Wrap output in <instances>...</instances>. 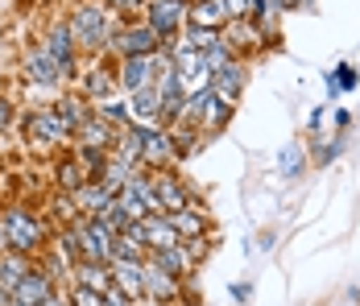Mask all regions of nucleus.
Instances as JSON below:
<instances>
[{"instance_id":"f257e3e1","label":"nucleus","mask_w":360,"mask_h":306,"mask_svg":"<svg viewBox=\"0 0 360 306\" xmlns=\"http://www.w3.org/2000/svg\"><path fill=\"white\" fill-rule=\"evenodd\" d=\"M67 25L75 34L79 54H108L112 34L124 25V17H116L104 0H79L71 8V17H67Z\"/></svg>"},{"instance_id":"f03ea898","label":"nucleus","mask_w":360,"mask_h":306,"mask_svg":"<svg viewBox=\"0 0 360 306\" xmlns=\"http://www.w3.org/2000/svg\"><path fill=\"white\" fill-rule=\"evenodd\" d=\"M0 228H4L13 253H25V257H34V261L46 253V240L54 236L50 219H46L41 211H34V207H25V203H4L0 207Z\"/></svg>"},{"instance_id":"7ed1b4c3","label":"nucleus","mask_w":360,"mask_h":306,"mask_svg":"<svg viewBox=\"0 0 360 306\" xmlns=\"http://www.w3.org/2000/svg\"><path fill=\"white\" fill-rule=\"evenodd\" d=\"M21 136H25V145L30 149H71L75 145V133L58 120V112L50 108V103H41V108H30L25 116H21Z\"/></svg>"},{"instance_id":"20e7f679","label":"nucleus","mask_w":360,"mask_h":306,"mask_svg":"<svg viewBox=\"0 0 360 306\" xmlns=\"http://www.w3.org/2000/svg\"><path fill=\"white\" fill-rule=\"evenodd\" d=\"M162 50H166V42L158 37V30L149 21H124L112 34V46H108V54H116V58H153Z\"/></svg>"},{"instance_id":"39448f33","label":"nucleus","mask_w":360,"mask_h":306,"mask_svg":"<svg viewBox=\"0 0 360 306\" xmlns=\"http://www.w3.org/2000/svg\"><path fill=\"white\" fill-rule=\"evenodd\" d=\"M145 21L158 30L162 42H174L186 30V21H191V0H149Z\"/></svg>"},{"instance_id":"423d86ee","label":"nucleus","mask_w":360,"mask_h":306,"mask_svg":"<svg viewBox=\"0 0 360 306\" xmlns=\"http://www.w3.org/2000/svg\"><path fill=\"white\" fill-rule=\"evenodd\" d=\"M21 75L30 87H67V75H63V63L54 54H46L41 46L25 50V63H21Z\"/></svg>"},{"instance_id":"0eeeda50","label":"nucleus","mask_w":360,"mask_h":306,"mask_svg":"<svg viewBox=\"0 0 360 306\" xmlns=\"http://www.w3.org/2000/svg\"><path fill=\"white\" fill-rule=\"evenodd\" d=\"M79 244H83V261H100V265H112V248H116V236L96 219V215H83L79 224Z\"/></svg>"},{"instance_id":"6e6552de","label":"nucleus","mask_w":360,"mask_h":306,"mask_svg":"<svg viewBox=\"0 0 360 306\" xmlns=\"http://www.w3.org/2000/svg\"><path fill=\"white\" fill-rule=\"evenodd\" d=\"M153 195H158V211H162V215L195 207V203H191V186L182 182L179 174H170V170H158V174H153Z\"/></svg>"},{"instance_id":"1a4fd4ad","label":"nucleus","mask_w":360,"mask_h":306,"mask_svg":"<svg viewBox=\"0 0 360 306\" xmlns=\"http://www.w3.org/2000/svg\"><path fill=\"white\" fill-rule=\"evenodd\" d=\"M179 294H182L179 277H174V273H166L153 257H145V298H149V302H158V306H170V302H179Z\"/></svg>"},{"instance_id":"9d476101","label":"nucleus","mask_w":360,"mask_h":306,"mask_svg":"<svg viewBox=\"0 0 360 306\" xmlns=\"http://www.w3.org/2000/svg\"><path fill=\"white\" fill-rule=\"evenodd\" d=\"M153 79H158V54L153 58H120V67H116V83L124 96H137L141 87H153Z\"/></svg>"},{"instance_id":"9b49d317","label":"nucleus","mask_w":360,"mask_h":306,"mask_svg":"<svg viewBox=\"0 0 360 306\" xmlns=\"http://www.w3.org/2000/svg\"><path fill=\"white\" fill-rule=\"evenodd\" d=\"M145 149H141V170H166L170 162H174V136H170V129H149L145 125Z\"/></svg>"},{"instance_id":"f8f14e48","label":"nucleus","mask_w":360,"mask_h":306,"mask_svg":"<svg viewBox=\"0 0 360 306\" xmlns=\"http://www.w3.org/2000/svg\"><path fill=\"white\" fill-rule=\"evenodd\" d=\"M116 91H120L116 70H108L104 63H91V67L83 70V79H79V96L87 103H104V100H112Z\"/></svg>"},{"instance_id":"ddd939ff","label":"nucleus","mask_w":360,"mask_h":306,"mask_svg":"<svg viewBox=\"0 0 360 306\" xmlns=\"http://www.w3.org/2000/svg\"><path fill=\"white\" fill-rule=\"evenodd\" d=\"M41 50H46V54H54L63 67H67V63H75V58H83V54H79V46H75V34H71V25H67V17H63V21H54V25L46 30V37H41Z\"/></svg>"},{"instance_id":"4468645a","label":"nucleus","mask_w":360,"mask_h":306,"mask_svg":"<svg viewBox=\"0 0 360 306\" xmlns=\"http://www.w3.org/2000/svg\"><path fill=\"white\" fill-rule=\"evenodd\" d=\"M232 21V13H228V0H195L191 4V21L186 25H195V30H212V34H224V25Z\"/></svg>"},{"instance_id":"2eb2a0df","label":"nucleus","mask_w":360,"mask_h":306,"mask_svg":"<svg viewBox=\"0 0 360 306\" xmlns=\"http://www.w3.org/2000/svg\"><path fill=\"white\" fill-rule=\"evenodd\" d=\"M219 37L228 42V50H232V54H245V50H257V46L265 42L252 17H232V21L224 25V34H219Z\"/></svg>"},{"instance_id":"dca6fc26","label":"nucleus","mask_w":360,"mask_h":306,"mask_svg":"<svg viewBox=\"0 0 360 306\" xmlns=\"http://www.w3.org/2000/svg\"><path fill=\"white\" fill-rule=\"evenodd\" d=\"M112 286L133 302H145V261H112Z\"/></svg>"},{"instance_id":"f3484780","label":"nucleus","mask_w":360,"mask_h":306,"mask_svg":"<svg viewBox=\"0 0 360 306\" xmlns=\"http://www.w3.org/2000/svg\"><path fill=\"white\" fill-rule=\"evenodd\" d=\"M141 232H145V248H149V253H162V248H174V244H182L179 232L170 228V219H166L162 211L145 215V219H141Z\"/></svg>"},{"instance_id":"a211bd4d","label":"nucleus","mask_w":360,"mask_h":306,"mask_svg":"<svg viewBox=\"0 0 360 306\" xmlns=\"http://www.w3.org/2000/svg\"><path fill=\"white\" fill-rule=\"evenodd\" d=\"M245 87H249V67H245L240 58H236L232 67H224L216 79H212V91H216L219 100H228V103L240 100V91H245Z\"/></svg>"},{"instance_id":"6ab92c4d","label":"nucleus","mask_w":360,"mask_h":306,"mask_svg":"<svg viewBox=\"0 0 360 306\" xmlns=\"http://www.w3.org/2000/svg\"><path fill=\"white\" fill-rule=\"evenodd\" d=\"M34 269H37L34 257H25V253H13V248H8V253H0V286H4L8 294H13V290H17V286H21V281H25Z\"/></svg>"},{"instance_id":"aec40b11","label":"nucleus","mask_w":360,"mask_h":306,"mask_svg":"<svg viewBox=\"0 0 360 306\" xmlns=\"http://www.w3.org/2000/svg\"><path fill=\"white\" fill-rule=\"evenodd\" d=\"M116 133L120 129H112L108 120H100L96 112L79 125V133H75V145H91V149H108L112 153V145H116Z\"/></svg>"},{"instance_id":"412c9836","label":"nucleus","mask_w":360,"mask_h":306,"mask_svg":"<svg viewBox=\"0 0 360 306\" xmlns=\"http://www.w3.org/2000/svg\"><path fill=\"white\" fill-rule=\"evenodd\" d=\"M87 182H91V178H87V170L75 162L71 149L54 158V191H67V195H75V191H79V186H87Z\"/></svg>"},{"instance_id":"4be33fe9","label":"nucleus","mask_w":360,"mask_h":306,"mask_svg":"<svg viewBox=\"0 0 360 306\" xmlns=\"http://www.w3.org/2000/svg\"><path fill=\"white\" fill-rule=\"evenodd\" d=\"M145 125H129L116 133V145H112V158L124 162V166H141V149H145Z\"/></svg>"},{"instance_id":"5701e85b","label":"nucleus","mask_w":360,"mask_h":306,"mask_svg":"<svg viewBox=\"0 0 360 306\" xmlns=\"http://www.w3.org/2000/svg\"><path fill=\"white\" fill-rule=\"evenodd\" d=\"M71 281H75V286H87V290L108 294V290H112V265H100V261H79V265H71Z\"/></svg>"},{"instance_id":"b1692460","label":"nucleus","mask_w":360,"mask_h":306,"mask_svg":"<svg viewBox=\"0 0 360 306\" xmlns=\"http://www.w3.org/2000/svg\"><path fill=\"white\" fill-rule=\"evenodd\" d=\"M54 290H58V286H54V281H50L41 269H34L25 281H21V286H17V290H13V298H17V302H25V306H41L50 294H54Z\"/></svg>"},{"instance_id":"393cba45","label":"nucleus","mask_w":360,"mask_h":306,"mask_svg":"<svg viewBox=\"0 0 360 306\" xmlns=\"http://www.w3.org/2000/svg\"><path fill=\"white\" fill-rule=\"evenodd\" d=\"M158 265L166 273H174V277H195V257H191V248L186 244H174V248H162V253H149Z\"/></svg>"},{"instance_id":"a878e982","label":"nucleus","mask_w":360,"mask_h":306,"mask_svg":"<svg viewBox=\"0 0 360 306\" xmlns=\"http://www.w3.org/2000/svg\"><path fill=\"white\" fill-rule=\"evenodd\" d=\"M166 219H170V228L179 232V240H199V236H207V215H203L199 207H186V211H170Z\"/></svg>"},{"instance_id":"bb28decb","label":"nucleus","mask_w":360,"mask_h":306,"mask_svg":"<svg viewBox=\"0 0 360 306\" xmlns=\"http://www.w3.org/2000/svg\"><path fill=\"white\" fill-rule=\"evenodd\" d=\"M50 108L58 112V120H63V125H67L71 133H79V125H83V120H87V116L96 112L91 103L83 100V96H58V100L50 103Z\"/></svg>"},{"instance_id":"cd10ccee","label":"nucleus","mask_w":360,"mask_h":306,"mask_svg":"<svg viewBox=\"0 0 360 306\" xmlns=\"http://www.w3.org/2000/svg\"><path fill=\"white\" fill-rule=\"evenodd\" d=\"M228 120H232V103L219 100L216 91H212V100H207V108H203V120H199V133L216 136V133L228 129Z\"/></svg>"},{"instance_id":"c85d7f7f","label":"nucleus","mask_w":360,"mask_h":306,"mask_svg":"<svg viewBox=\"0 0 360 306\" xmlns=\"http://www.w3.org/2000/svg\"><path fill=\"white\" fill-rule=\"evenodd\" d=\"M75 203H79V215H100L104 207H112V195L100 182H87V186L75 191Z\"/></svg>"},{"instance_id":"c756f323","label":"nucleus","mask_w":360,"mask_h":306,"mask_svg":"<svg viewBox=\"0 0 360 306\" xmlns=\"http://www.w3.org/2000/svg\"><path fill=\"white\" fill-rule=\"evenodd\" d=\"M96 108V116L100 120H108L112 129H129V125H137V116H133V108H129V100H104V103H91Z\"/></svg>"},{"instance_id":"7c9ffc66","label":"nucleus","mask_w":360,"mask_h":306,"mask_svg":"<svg viewBox=\"0 0 360 306\" xmlns=\"http://www.w3.org/2000/svg\"><path fill=\"white\" fill-rule=\"evenodd\" d=\"M50 219H54L58 228H71V224H79L83 215H79L75 195H67V191H54V195H50Z\"/></svg>"},{"instance_id":"2f4dec72","label":"nucleus","mask_w":360,"mask_h":306,"mask_svg":"<svg viewBox=\"0 0 360 306\" xmlns=\"http://www.w3.org/2000/svg\"><path fill=\"white\" fill-rule=\"evenodd\" d=\"M302 170H307V149H302V141L282 145V153H278V174H282V178H298Z\"/></svg>"},{"instance_id":"473e14b6","label":"nucleus","mask_w":360,"mask_h":306,"mask_svg":"<svg viewBox=\"0 0 360 306\" xmlns=\"http://www.w3.org/2000/svg\"><path fill=\"white\" fill-rule=\"evenodd\" d=\"M133 170H137V166H124V162H116V158L108 153V166H104V174H100L96 182H100V186L108 191L112 199H116V195H120V186H124V182L133 178Z\"/></svg>"},{"instance_id":"72a5a7b5","label":"nucleus","mask_w":360,"mask_h":306,"mask_svg":"<svg viewBox=\"0 0 360 306\" xmlns=\"http://www.w3.org/2000/svg\"><path fill=\"white\" fill-rule=\"evenodd\" d=\"M71 153H75V162L87 170V178L96 182L100 174H104V166H108V149H91V145H71Z\"/></svg>"},{"instance_id":"f704fd0d","label":"nucleus","mask_w":360,"mask_h":306,"mask_svg":"<svg viewBox=\"0 0 360 306\" xmlns=\"http://www.w3.org/2000/svg\"><path fill=\"white\" fill-rule=\"evenodd\" d=\"M37 269H41L50 281H54V286H58V281H67V277H71V261H67L58 248H46V253L37 257Z\"/></svg>"},{"instance_id":"c9c22d12","label":"nucleus","mask_w":360,"mask_h":306,"mask_svg":"<svg viewBox=\"0 0 360 306\" xmlns=\"http://www.w3.org/2000/svg\"><path fill=\"white\" fill-rule=\"evenodd\" d=\"M203 58H207V67H212V75H219L224 67H232V63H236V54L228 50V42H224V37H219L216 46H207V50H203Z\"/></svg>"},{"instance_id":"e433bc0d","label":"nucleus","mask_w":360,"mask_h":306,"mask_svg":"<svg viewBox=\"0 0 360 306\" xmlns=\"http://www.w3.org/2000/svg\"><path fill=\"white\" fill-rule=\"evenodd\" d=\"M67 298H71V306H104V294L100 290H87V286H75L67 290Z\"/></svg>"},{"instance_id":"4c0bfd02","label":"nucleus","mask_w":360,"mask_h":306,"mask_svg":"<svg viewBox=\"0 0 360 306\" xmlns=\"http://www.w3.org/2000/svg\"><path fill=\"white\" fill-rule=\"evenodd\" d=\"M331 79L340 83V91H356V87H360V75H356L352 63H340V67L331 70Z\"/></svg>"},{"instance_id":"58836bf2","label":"nucleus","mask_w":360,"mask_h":306,"mask_svg":"<svg viewBox=\"0 0 360 306\" xmlns=\"http://www.w3.org/2000/svg\"><path fill=\"white\" fill-rule=\"evenodd\" d=\"M104 4H108L116 17H124V21H129V13H145L149 8V0H104Z\"/></svg>"},{"instance_id":"ea45409f","label":"nucleus","mask_w":360,"mask_h":306,"mask_svg":"<svg viewBox=\"0 0 360 306\" xmlns=\"http://www.w3.org/2000/svg\"><path fill=\"white\" fill-rule=\"evenodd\" d=\"M340 153H344V136H335V145H315V162L319 166H331Z\"/></svg>"},{"instance_id":"a19ab883","label":"nucleus","mask_w":360,"mask_h":306,"mask_svg":"<svg viewBox=\"0 0 360 306\" xmlns=\"http://www.w3.org/2000/svg\"><path fill=\"white\" fill-rule=\"evenodd\" d=\"M13 120H17V103L8 100V96H0V133L13 129Z\"/></svg>"},{"instance_id":"79ce46f5","label":"nucleus","mask_w":360,"mask_h":306,"mask_svg":"<svg viewBox=\"0 0 360 306\" xmlns=\"http://www.w3.org/2000/svg\"><path fill=\"white\" fill-rule=\"evenodd\" d=\"M104 306H137V302H133L124 290H116V286H112L108 294H104Z\"/></svg>"},{"instance_id":"37998d69","label":"nucleus","mask_w":360,"mask_h":306,"mask_svg":"<svg viewBox=\"0 0 360 306\" xmlns=\"http://www.w3.org/2000/svg\"><path fill=\"white\" fill-rule=\"evenodd\" d=\"M228 13L232 17H252V0H228Z\"/></svg>"},{"instance_id":"c03bdc74","label":"nucleus","mask_w":360,"mask_h":306,"mask_svg":"<svg viewBox=\"0 0 360 306\" xmlns=\"http://www.w3.org/2000/svg\"><path fill=\"white\" fill-rule=\"evenodd\" d=\"M352 125V112L348 108H335V129H348Z\"/></svg>"},{"instance_id":"a18cd8bd","label":"nucleus","mask_w":360,"mask_h":306,"mask_svg":"<svg viewBox=\"0 0 360 306\" xmlns=\"http://www.w3.org/2000/svg\"><path fill=\"white\" fill-rule=\"evenodd\" d=\"M249 281H240V286H232V298H236V302H249Z\"/></svg>"},{"instance_id":"49530a36","label":"nucleus","mask_w":360,"mask_h":306,"mask_svg":"<svg viewBox=\"0 0 360 306\" xmlns=\"http://www.w3.org/2000/svg\"><path fill=\"white\" fill-rule=\"evenodd\" d=\"M41 306H71V298H67L63 290H54V294H50V298H46Z\"/></svg>"},{"instance_id":"de8ad7c7","label":"nucleus","mask_w":360,"mask_h":306,"mask_svg":"<svg viewBox=\"0 0 360 306\" xmlns=\"http://www.w3.org/2000/svg\"><path fill=\"white\" fill-rule=\"evenodd\" d=\"M323 116L327 108H311V129H323Z\"/></svg>"},{"instance_id":"09e8293b","label":"nucleus","mask_w":360,"mask_h":306,"mask_svg":"<svg viewBox=\"0 0 360 306\" xmlns=\"http://www.w3.org/2000/svg\"><path fill=\"white\" fill-rule=\"evenodd\" d=\"M274 4H278V8H282V13H286V8H307V4H311V0H274Z\"/></svg>"},{"instance_id":"8fccbe9b","label":"nucleus","mask_w":360,"mask_h":306,"mask_svg":"<svg viewBox=\"0 0 360 306\" xmlns=\"http://www.w3.org/2000/svg\"><path fill=\"white\" fill-rule=\"evenodd\" d=\"M0 306H13V294H8L4 286H0Z\"/></svg>"},{"instance_id":"3c124183","label":"nucleus","mask_w":360,"mask_h":306,"mask_svg":"<svg viewBox=\"0 0 360 306\" xmlns=\"http://www.w3.org/2000/svg\"><path fill=\"white\" fill-rule=\"evenodd\" d=\"M348 294H352V298H360V286H352V290H348Z\"/></svg>"},{"instance_id":"603ef678","label":"nucleus","mask_w":360,"mask_h":306,"mask_svg":"<svg viewBox=\"0 0 360 306\" xmlns=\"http://www.w3.org/2000/svg\"><path fill=\"white\" fill-rule=\"evenodd\" d=\"M13 306H25V302H17V298H13Z\"/></svg>"}]
</instances>
